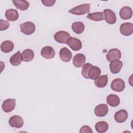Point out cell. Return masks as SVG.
I'll return each instance as SVG.
<instances>
[{"label": "cell", "mask_w": 133, "mask_h": 133, "mask_svg": "<svg viewBox=\"0 0 133 133\" xmlns=\"http://www.w3.org/2000/svg\"><path fill=\"white\" fill-rule=\"evenodd\" d=\"M90 4H81L69 10V12L75 15H82L89 12L90 10Z\"/></svg>", "instance_id": "cell-1"}, {"label": "cell", "mask_w": 133, "mask_h": 133, "mask_svg": "<svg viewBox=\"0 0 133 133\" xmlns=\"http://www.w3.org/2000/svg\"><path fill=\"white\" fill-rule=\"evenodd\" d=\"M20 31L25 35H31L35 31V25L32 22L28 21L20 25Z\"/></svg>", "instance_id": "cell-2"}, {"label": "cell", "mask_w": 133, "mask_h": 133, "mask_svg": "<svg viewBox=\"0 0 133 133\" xmlns=\"http://www.w3.org/2000/svg\"><path fill=\"white\" fill-rule=\"evenodd\" d=\"M56 42L61 44H66L68 39L71 37L70 34L64 31H59L55 33L54 36Z\"/></svg>", "instance_id": "cell-3"}, {"label": "cell", "mask_w": 133, "mask_h": 133, "mask_svg": "<svg viewBox=\"0 0 133 133\" xmlns=\"http://www.w3.org/2000/svg\"><path fill=\"white\" fill-rule=\"evenodd\" d=\"M125 83L124 81L120 78H117L113 79L111 84V88L114 91H122L125 89Z\"/></svg>", "instance_id": "cell-4"}, {"label": "cell", "mask_w": 133, "mask_h": 133, "mask_svg": "<svg viewBox=\"0 0 133 133\" xmlns=\"http://www.w3.org/2000/svg\"><path fill=\"white\" fill-rule=\"evenodd\" d=\"M15 106V99H7L4 101L2 105V108L4 112L9 113L14 110Z\"/></svg>", "instance_id": "cell-5"}, {"label": "cell", "mask_w": 133, "mask_h": 133, "mask_svg": "<svg viewBox=\"0 0 133 133\" xmlns=\"http://www.w3.org/2000/svg\"><path fill=\"white\" fill-rule=\"evenodd\" d=\"M23 120L22 118L19 115H14L10 117L9 119V125L14 128H20L23 125Z\"/></svg>", "instance_id": "cell-6"}, {"label": "cell", "mask_w": 133, "mask_h": 133, "mask_svg": "<svg viewBox=\"0 0 133 133\" xmlns=\"http://www.w3.org/2000/svg\"><path fill=\"white\" fill-rule=\"evenodd\" d=\"M66 44L74 51L79 50L82 47V43L81 40L75 37H71L68 39Z\"/></svg>", "instance_id": "cell-7"}, {"label": "cell", "mask_w": 133, "mask_h": 133, "mask_svg": "<svg viewBox=\"0 0 133 133\" xmlns=\"http://www.w3.org/2000/svg\"><path fill=\"white\" fill-rule=\"evenodd\" d=\"M121 52L117 48H112L109 50L106 55L107 59L111 62L114 60H119L121 58Z\"/></svg>", "instance_id": "cell-8"}, {"label": "cell", "mask_w": 133, "mask_h": 133, "mask_svg": "<svg viewBox=\"0 0 133 133\" xmlns=\"http://www.w3.org/2000/svg\"><path fill=\"white\" fill-rule=\"evenodd\" d=\"M121 33L125 36H129L133 32V24L130 22L122 23L120 26Z\"/></svg>", "instance_id": "cell-9"}, {"label": "cell", "mask_w": 133, "mask_h": 133, "mask_svg": "<svg viewBox=\"0 0 133 133\" xmlns=\"http://www.w3.org/2000/svg\"><path fill=\"white\" fill-rule=\"evenodd\" d=\"M104 14V19L106 22L110 24H114L116 21V17L115 12L111 9H104L103 12Z\"/></svg>", "instance_id": "cell-10"}, {"label": "cell", "mask_w": 133, "mask_h": 133, "mask_svg": "<svg viewBox=\"0 0 133 133\" xmlns=\"http://www.w3.org/2000/svg\"><path fill=\"white\" fill-rule=\"evenodd\" d=\"M41 55L46 59H50L55 57V51L52 47L47 46L44 47L42 49Z\"/></svg>", "instance_id": "cell-11"}, {"label": "cell", "mask_w": 133, "mask_h": 133, "mask_svg": "<svg viewBox=\"0 0 133 133\" xmlns=\"http://www.w3.org/2000/svg\"><path fill=\"white\" fill-rule=\"evenodd\" d=\"M108 107L106 104H100L95 107L94 113L98 117H103L108 114Z\"/></svg>", "instance_id": "cell-12"}, {"label": "cell", "mask_w": 133, "mask_h": 133, "mask_svg": "<svg viewBox=\"0 0 133 133\" xmlns=\"http://www.w3.org/2000/svg\"><path fill=\"white\" fill-rule=\"evenodd\" d=\"M59 57L62 61L68 62L72 59V54L69 49L66 47H63L60 50Z\"/></svg>", "instance_id": "cell-13"}, {"label": "cell", "mask_w": 133, "mask_h": 133, "mask_svg": "<svg viewBox=\"0 0 133 133\" xmlns=\"http://www.w3.org/2000/svg\"><path fill=\"white\" fill-rule=\"evenodd\" d=\"M86 61V57L82 54H77L73 58V64L76 68L82 67Z\"/></svg>", "instance_id": "cell-14"}, {"label": "cell", "mask_w": 133, "mask_h": 133, "mask_svg": "<svg viewBox=\"0 0 133 133\" xmlns=\"http://www.w3.org/2000/svg\"><path fill=\"white\" fill-rule=\"evenodd\" d=\"M128 118V113L124 109L120 110L116 112L114 114V119L115 121L119 123L125 122Z\"/></svg>", "instance_id": "cell-15"}, {"label": "cell", "mask_w": 133, "mask_h": 133, "mask_svg": "<svg viewBox=\"0 0 133 133\" xmlns=\"http://www.w3.org/2000/svg\"><path fill=\"white\" fill-rule=\"evenodd\" d=\"M123 66V62L119 60H114L110 63V69L113 74L119 73Z\"/></svg>", "instance_id": "cell-16"}, {"label": "cell", "mask_w": 133, "mask_h": 133, "mask_svg": "<svg viewBox=\"0 0 133 133\" xmlns=\"http://www.w3.org/2000/svg\"><path fill=\"white\" fill-rule=\"evenodd\" d=\"M120 17L123 20H128L132 17V10L130 7L124 6L119 10Z\"/></svg>", "instance_id": "cell-17"}, {"label": "cell", "mask_w": 133, "mask_h": 133, "mask_svg": "<svg viewBox=\"0 0 133 133\" xmlns=\"http://www.w3.org/2000/svg\"><path fill=\"white\" fill-rule=\"evenodd\" d=\"M101 72V70L99 67L92 65L88 71V79H91L92 80L96 79L100 76Z\"/></svg>", "instance_id": "cell-18"}, {"label": "cell", "mask_w": 133, "mask_h": 133, "mask_svg": "<svg viewBox=\"0 0 133 133\" xmlns=\"http://www.w3.org/2000/svg\"><path fill=\"white\" fill-rule=\"evenodd\" d=\"M5 17L8 21H15L18 19L19 13L16 9H8L5 12Z\"/></svg>", "instance_id": "cell-19"}, {"label": "cell", "mask_w": 133, "mask_h": 133, "mask_svg": "<svg viewBox=\"0 0 133 133\" xmlns=\"http://www.w3.org/2000/svg\"><path fill=\"white\" fill-rule=\"evenodd\" d=\"M107 103L112 107H116L120 103V99L118 96L114 94H110L107 97Z\"/></svg>", "instance_id": "cell-20"}, {"label": "cell", "mask_w": 133, "mask_h": 133, "mask_svg": "<svg viewBox=\"0 0 133 133\" xmlns=\"http://www.w3.org/2000/svg\"><path fill=\"white\" fill-rule=\"evenodd\" d=\"M108 78L107 75H103L99 76L95 80L94 83L95 86L98 88H104L108 84Z\"/></svg>", "instance_id": "cell-21"}, {"label": "cell", "mask_w": 133, "mask_h": 133, "mask_svg": "<svg viewBox=\"0 0 133 133\" xmlns=\"http://www.w3.org/2000/svg\"><path fill=\"white\" fill-rule=\"evenodd\" d=\"M14 48V44L12 42L6 40L2 42L1 45V49L2 51L5 53L11 52Z\"/></svg>", "instance_id": "cell-22"}, {"label": "cell", "mask_w": 133, "mask_h": 133, "mask_svg": "<svg viewBox=\"0 0 133 133\" xmlns=\"http://www.w3.org/2000/svg\"><path fill=\"white\" fill-rule=\"evenodd\" d=\"M22 59L24 62H30L32 61L34 57L33 51L30 49H26L21 53Z\"/></svg>", "instance_id": "cell-23"}, {"label": "cell", "mask_w": 133, "mask_h": 133, "mask_svg": "<svg viewBox=\"0 0 133 133\" xmlns=\"http://www.w3.org/2000/svg\"><path fill=\"white\" fill-rule=\"evenodd\" d=\"M22 59L20 51L19 50L13 55L9 59L10 64L14 66H18L20 64Z\"/></svg>", "instance_id": "cell-24"}, {"label": "cell", "mask_w": 133, "mask_h": 133, "mask_svg": "<svg viewBox=\"0 0 133 133\" xmlns=\"http://www.w3.org/2000/svg\"><path fill=\"white\" fill-rule=\"evenodd\" d=\"M15 7L21 10H25L28 9L30 6L29 3L26 1H21V0H12Z\"/></svg>", "instance_id": "cell-25"}, {"label": "cell", "mask_w": 133, "mask_h": 133, "mask_svg": "<svg viewBox=\"0 0 133 133\" xmlns=\"http://www.w3.org/2000/svg\"><path fill=\"white\" fill-rule=\"evenodd\" d=\"M86 18L95 21H100L104 20V15L103 12H96L89 13L86 16Z\"/></svg>", "instance_id": "cell-26"}, {"label": "cell", "mask_w": 133, "mask_h": 133, "mask_svg": "<svg viewBox=\"0 0 133 133\" xmlns=\"http://www.w3.org/2000/svg\"><path fill=\"white\" fill-rule=\"evenodd\" d=\"M72 29L75 33L79 34L84 31L85 26L84 23L82 22H74L72 24Z\"/></svg>", "instance_id": "cell-27"}, {"label": "cell", "mask_w": 133, "mask_h": 133, "mask_svg": "<svg viewBox=\"0 0 133 133\" xmlns=\"http://www.w3.org/2000/svg\"><path fill=\"white\" fill-rule=\"evenodd\" d=\"M109 128L108 124L104 121H100L97 122L95 125V129L99 133H103L106 132Z\"/></svg>", "instance_id": "cell-28"}, {"label": "cell", "mask_w": 133, "mask_h": 133, "mask_svg": "<svg viewBox=\"0 0 133 133\" xmlns=\"http://www.w3.org/2000/svg\"><path fill=\"white\" fill-rule=\"evenodd\" d=\"M92 65L89 63H85L83 65V66L82 67V75L84 78L86 79H88V71L89 69Z\"/></svg>", "instance_id": "cell-29"}, {"label": "cell", "mask_w": 133, "mask_h": 133, "mask_svg": "<svg viewBox=\"0 0 133 133\" xmlns=\"http://www.w3.org/2000/svg\"><path fill=\"white\" fill-rule=\"evenodd\" d=\"M10 25V23L8 21L0 19V30L4 31L7 30Z\"/></svg>", "instance_id": "cell-30"}, {"label": "cell", "mask_w": 133, "mask_h": 133, "mask_svg": "<svg viewBox=\"0 0 133 133\" xmlns=\"http://www.w3.org/2000/svg\"><path fill=\"white\" fill-rule=\"evenodd\" d=\"M80 133H83V132H88V133H92V130H91V128L87 125H85L82 126L81 128V129L79 130Z\"/></svg>", "instance_id": "cell-31"}, {"label": "cell", "mask_w": 133, "mask_h": 133, "mask_svg": "<svg viewBox=\"0 0 133 133\" xmlns=\"http://www.w3.org/2000/svg\"><path fill=\"white\" fill-rule=\"evenodd\" d=\"M42 3L44 6L50 7L52 6L56 2L55 0H42Z\"/></svg>", "instance_id": "cell-32"}]
</instances>
